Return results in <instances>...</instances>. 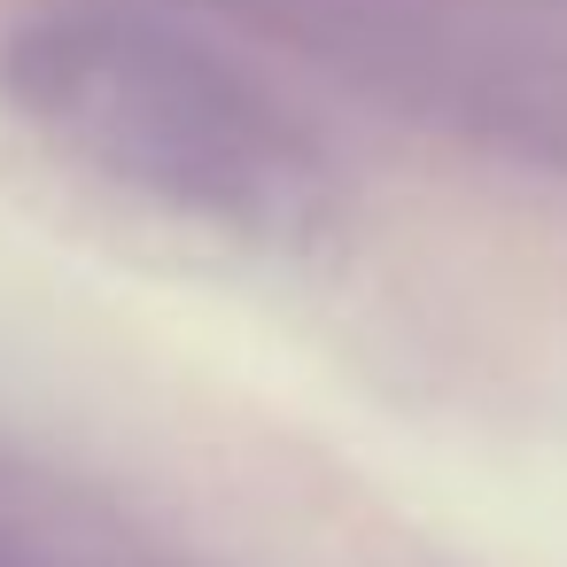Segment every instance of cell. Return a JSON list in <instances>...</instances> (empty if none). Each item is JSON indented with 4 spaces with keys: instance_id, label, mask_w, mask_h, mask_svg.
<instances>
[{
    "instance_id": "obj_1",
    "label": "cell",
    "mask_w": 567,
    "mask_h": 567,
    "mask_svg": "<svg viewBox=\"0 0 567 567\" xmlns=\"http://www.w3.org/2000/svg\"><path fill=\"white\" fill-rule=\"evenodd\" d=\"M0 86L40 133L164 203L234 226H280L311 203V156L280 110L164 32L102 17L32 24L9 40Z\"/></svg>"
}]
</instances>
